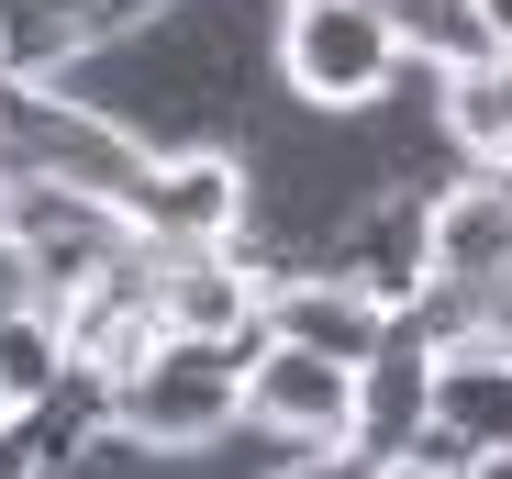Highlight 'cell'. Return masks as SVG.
Masks as SVG:
<instances>
[{
    "instance_id": "obj_1",
    "label": "cell",
    "mask_w": 512,
    "mask_h": 479,
    "mask_svg": "<svg viewBox=\"0 0 512 479\" xmlns=\"http://www.w3.org/2000/svg\"><path fill=\"white\" fill-rule=\"evenodd\" d=\"M290 78L312 101H368L390 78V12L379 0H301L290 12Z\"/></svg>"
},
{
    "instance_id": "obj_2",
    "label": "cell",
    "mask_w": 512,
    "mask_h": 479,
    "mask_svg": "<svg viewBox=\"0 0 512 479\" xmlns=\"http://www.w3.org/2000/svg\"><path fill=\"white\" fill-rule=\"evenodd\" d=\"M245 413L256 424H290V435H357V368L279 335L268 357L245 368Z\"/></svg>"
},
{
    "instance_id": "obj_3",
    "label": "cell",
    "mask_w": 512,
    "mask_h": 479,
    "mask_svg": "<svg viewBox=\"0 0 512 479\" xmlns=\"http://www.w3.org/2000/svg\"><path fill=\"white\" fill-rule=\"evenodd\" d=\"M134 212L167 234V246H212V234L245 223V168L234 156H167V168L134 190Z\"/></svg>"
},
{
    "instance_id": "obj_4",
    "label": "cell",
    "mask_w": 512,
    "mask_h": 479,
    "mask_svg": "<svg viewBox=\"0 0 512 479\" xmlns=\"http://www.w3.org/2000/svg\"><path fill=\"white\" fill-rule=\"evenodd\" d=\"M245 312H256V279L234 257H212V246H179V257L156 268V324L167 335L223 346V335H245Z\"/></svg>"
},
{
    "instance_id": "obj_5",
    "label": "cell",
    "mask_w": 512,
    "mask_h": 479,
    "mask_svg": "<svg viewBox=\"0 0 512 479\" xmlns=\"http://www.w3.org/2000/svg\"><path fill=\"white\" fill-rule=\"evenodd\" d=\"M435 279H457V290L512 279V190L468 179V190H446V201H435Z\"/></svg>"
},
{
    "instance_id": "obj_6",
    "label": "cell",
    "mask_w": 512,
    "mask_h": 479,
    "mask_svg": "<svg viewBox=\"0 0 512 479\" xmlns=\"http://www.w3.org/2000/svg\"><path fill=\"white\" fill-rule=\"evenodd\" d=\"M279 335L357 368V357H368V301H357V290H290V301H279Z\"/></svg>"
},
{
    "instance_id": "obj_7",
    "label": "cell",
    "mask_w": 512,
    "mask_h": 479,
    "mask_svg": "<svg viewBox=\"0 0 512 479\" xmlns=\"http://www.w3.org/2000/svg\"><path fill=\"white\" fill-rule=\"evenodd\" d=\"M56 324L45 312H12V324H0V413H34L45 390H56Z\"/></svg>"
},
{
    "instance_id": "obj_8",
    "label": "cell",
    "mask_w": 512,
    "mask_h": 479,
    "mask_svg": "<svg viewBox=\"0 0 512 479\" xmlns=\"http://www.w3.org/2000/svg\"><path fill=\"white\" fill-rule=\"evenodd\" d=\"M446 123H457L468 145H501V134H512V67H479V78H457V90H446Z\"/></svg>"
},
{
    "instance_id": "obj_9",
    "label": "cell",
    "mask_w": 512,
    "mask_h": 479,
    "mask_svg": "<svg viewBox=\"0 0 512 479\" xmlns=\"http://www.w3.org/2000/svg\"><path fill=\"white\" fill-rule=\"evenodd\" d=\"M12 312H34V257H23V234H0V324Z\"/></svg>"
},
{
    "instance_id": "obj_10",
    "label": "cell",
    "mask_w": 512,
    "mask_h": 479,
    "mask_svg": "<svg viewBox=\"0 0 512 479\" xmlns=\"http://www.w3.org/2000/svg\"><path fill=\"white\" fill-rule=\"evenodd\" d=\"M479 23H490V45L512 56V0H479Z\"/></svg>"
},
{
    "instance_id": "obj_11",
    "label": "cell",
    "mask_w": 512,
    "mask_h": 479,
    "mask_svg": "<svg viewBox=\"0 0 512 479\" xmlns=\"http://www.w3.org/2000/svg\"><path fill=\"white\" fill-rule=\"evenodd\" d=\"M0 234H12V190H0Z\"/></svg>"
},
{
    "instance_id": "obj_12",
    "label": "cell",
    "mask_w": 512,
    "mask_h": 479,
    "mask_svg": "<svg viewBox=\"0 0 512 479\" xmlns=\"http://www.w3.org/2000/svg\"><path fill=\"white\" fill-rule=\"evenodd\" d=\"M390 479H435V468H390Z\"/></svg>"
}]
</instances>
